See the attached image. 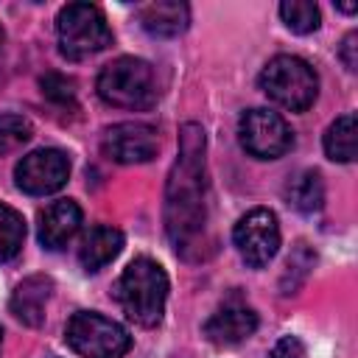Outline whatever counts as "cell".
<instances>
[{
    "label": "cell",
    "instance_id": "obj_24",
    "mask_svg": "<svg viewBox=\"0 0 358 358\" xmlns=\"http://www.w3.org/2000/svg\"><path fill=\"white\" fill-rule=\"evenodd\" d=\"M358 42V34H347L344 36V42H341V48H338V56H341V62H344V67L347 70H355V64H358V59H355V45Z\"/></svg>",
    "mask_w": 358,
    "mask_h": 358
},
{
    "label": "cell",
    "instance_id": "obj_10",
    "mask_svg": "<svg viewBox=\"0 0 358 358\" xmlns=\"http://www.w3.org/2000/svg\"><path fill=\"white\" fill-rule=\"evenodd\" d=\"M101 148L112 162L137 165V162H148V159L157 157L159 134L148 123L126 120V123H117V126L106 129V134L101 140Z\"/></svg>",
    "mask_w": 358,
    "mask_h": 358
},
{
    "label": "cell",
    "instance_id": "obj_16",
    "mask_svg": "<svg viewBox=\"0 0 358 358\" xmlns=\"http://www.w3.org/2000/svg\"><path fill=\"white\" fill-rule=\"evenodd\" d=\"M285 199L299 213H319L324 204V182L319 171H299L285 185Z\"/></svg>",
    "mask_w": 358,
    "mask_h": 358
},
{
    "label": "cell",
    "instance_id": "obj_15",
    "mask_svg": "<svg viewBox=\"0 0 358 358\" xmlns=\"http://www.w3.org/2000/svg\"><path fill=\"white\" fill-rule=\"evenodd\" d=\"M120 249H123V232L115 229V227L101 224V227H92L84 235V241L78 246V263L84 266V271L95 274L106 263H112L120 255Z\"/></svg>",
    "mask_w": 358,
    "mask_h": 358
},
{
    "label": "cell",
    "instance_id": "obj_26",
    "mask_svg": "<svg viewBox=\"0 0 358 358\" xmlns=\"http://www.w3.org/2000/svg\"><path fill=\"white\" fill-rule=\"evenodd\" d=\"M0 347H3V330H0Z\"/></svg>",
    "mask_w": 358,
    "mask_h": 358
},
{
    "label": "cell",
    "instance_id": "obj_12",
    "mask_svg": "<svg viewBox=\"0 0 358 358\" xmlns=\"http://www.w3.org/2000/svg\"><path fill=\"white\" fill-rule=\"evenodd\" d=\"M81 229V207L73 199H59L39 213V243L50 252L67 246Z\"/></svg>",
    "mask_w": 358,
    "mask_h": 358
},
{
    "label": "cell",
    "instance_id": "obj_25",
    "mask_svg": "<svg viewBox=\"0 0 358 358\" xmlns=\"http://www.w3.org/2000/svg\"><path fill=\"white\" fill-rule=\"evenodd\" d=\"M3 42H6V34H3V28H0V53H3Z\"/></svg>",
    "mask_w": 358,
    "mask_h": 358
},
{
    "label": "cell",
    "instance_id": "obj_3",
    "mask_svg": "<svg viewBox=\"0 0 358 358\" xmlns=\"http://www.w3.org/2000/svg\"><path fill=\"white\" fill-rule=\"evenodd\" d=\"M98 95L117 109H151L159 92L148 62L134 56H120L101 70Z\"/></svg>",
    "mask_w": 358,
    "mask_h": 358
},
{
    "label": "cell",
    "instance_id": "obj_8",
    "mask_svg": "<svg viewBox=\"0 0 358 358\" xmlns=\"http://www.w3.org/2000/svg\"><path fill=\"white\" fill-rule=\"evenodd\" d=\"M232 241L238 255L243 257L246 266L260 268L266 263H271V257L280 249V224L277 215L268 207H255L246 215L238 218L235 229H232Z\"/></svg>",
    "mask_w": 358,
    "mask_h": 358
},
{
    "label": "cell",
    "instance_id": "obj_7",
    "mask_svg": "<svg viewBox=\"0 0 358 358\" xmlns=\"http://www.w3.org/2000/svg\"><path fill=\"white\" fill-rule=\"evenodd\" d=\"M238 140L255 159H280L294 145V131L282 115L271 109H249L241 115Z\"/></svg>",
    "mask_w": 358,
    "mask_h": 358
},
{
    "label": "cell",
    "instance_id": "obj_13",
    "mask_svg": "<svg viewBox=\"0 0 358 358\" xmlns=\"http://www.w3.org/2000/svg\"><path fill=\"white\" fill-rule=\"evenodd\" d=\"M50 296H53V280L45 277V274H31V277H25V280L14 288L8 308H11V313H14L22 324L39 327V324L45 322V310H48Z\"/></svg>",
    "mask_w": 358,
    "mask_h": 358
},
{
    "label": "cell",
    "instance_id": "obj_23",
    "mask_svg": "<svg viewBox=\"0 0 358 358\" xmlns=\"http://www.w3.org/2000/svg\"><path fill=\"white\" fill-rule=\"evenodd\" d=\"M271 358H305V347L299 338L294 336H285L277 341V347L271 350Z\"/></svg>",
    "mask_w": 358,
    "mask_h": 358
},
{
    "label": "cell",
    "instance_id": "obj_20",
    "mask_svg": "<svg viewBox=\"0 0 358 358\" xmlns=\"http://www.w3.org/2000/svg\"><path fill=\"white\" fill-rule=\"evenodd\" d=\"M313 260H316V255L308 249V243H296V246H294V252H291V257H288V263H285L282 280H280V288H282L285 296H288V294H296V288L308 280V274H310V268H313Z\"/></svg>",
    "mask_w": 358,
    "mask_h": 358
},
{
    "label": "cell",
    "instance_id": "obj_17",
    "mask_svg": "<svg viewBox=\"0 0 358 358\" xmlns=\"http://www.w3.org/2000/svg\"><path fill=\"white\" fill-rule=\"evenodd\" d=\"M355 115L344 112L336 117L324 131V154L333 162H352L355 159Z\"/></svg>",
    "mask_w": 358,
    "mask_h": 358
},
{
    "label": "cell",
    "instance_id": "obj_11",
    "mask_svg": "<svg viewBox=\"0 0 358 358\" xmlns=\"http://www.w3.org/2000/svg\"><path fill=\"white\" fill-rule=\"evenodd\" d=\"M255 330H257V313L243 302H227L204 322V336L215 347H235L246 341Z\"/></svg>",
    "mask_w": 358,
    "mask_h": 358
},
{
    "label": "cell",
    "instance_id": "obj_5",
    "mask_svg": "<svg viewBox=\"0 0 358 358\" xmlns=\"http://www.w3.org/2000/svg\"><path fill=\"white\" fill-rule=\"evenodd\" d=\"M260 90L291 112H305L319 95L316 70L299 56H274L260 73Z\"/></svg>",
    "mask_w": 358,
    "mask_h": 358
},
{
    "label": "cell",
    "instance_id": "obj_6",
    "mask_svg": "<svg viewBox=\"0 0 358 358\" xmlns=\"http://www.w3.org/2000/svg\"><path fill=\"white\" fill-rule=\"evenodd\" d=\"M64 341L81 358H123L131 350L129 330L95 310L73 313L64 327Z\"/></svg>",
    "mask_w": 358,
    "mask_h": 358
},
{
    "label": "cell",
    "instance_id": "obj_2",
    "mask_svg": "<svg viewBox=\"0 0 358 358\" xmlns=\"http://www.w3.org/2000/svg\"><path fill=\"white\" fill-rule=\"evenodd\" d=\"M165 299H168L165 268L151 257H134L117 280V302L123 313L143 327H154L165 313Z\"/></svg>",
    "mask_w": 358,
    "mask_h": 358
},
{
    "label": "cell",
    "instance_id": "obj_9",
    "mask_svg": "<svg viewBox=\"0 0 358 358\" xmlns=\"http://www.w3.org/2000/svg\"><path fill=\"white\" fill-rule=\"evenodd\" d=\"M70 176V159L59 148H36L25 154L14 168V182L28 196L56 193Z\"/></svg>",
    "mask_w": 358,
    "mask_h": 358
},
{
    "label": "cell",
    "instance_id": "obj_14",
    "mask_svg": "<svg viewBox=\"0 0 358 358\" xmlns=\"http://www.w3.org/2000/svg\"><path fill=\"white\" fill-rule=\"evenodd\" d=\"M137 20L145 34H151L157 39H173L179 34H185V28L190 22V8H187V3H179V0H159V3L143 6L137 11Z\"/></svg>",
    "mask_w": 358,
    "mask_h": 358
},
{
    "label": "cell",
    "instance_id": "obj_21",
    "mask_svg": "<svg viewBox=\"0 0 358 358\" xmlns=\"http://www.w3.org/2000/svg\"><path fill=\"white\" fill-rule=\"evenodd\" d=\"M34 134V126L28 117L22 115H14V112H6L0 115V151H14L20 148L22 143H28Z\"/></svg>",
    "mask_w": 358,
    "mask_h": 358
},
{
    "label": "cell",
    "instance_id": "obj_22",
    "mask_svg": "<svg viewBox=\"0 0 358 358\" xmlns=\"http://www.w3.org/2000/svg\"><path fill=\"white\" fill-rule=\"evenodd\" d=\"M42 95L53 101L56 106H76V81L62 76V73H45L39 78Z\"/></svg>",
    "mask_w": 358,
    "mask_h": 358
},
{
    "label": "cell",
    "instance_id": "obj_1",
    "mask_svg": "<svg viewBox=\"0 0 358 358\" xmlns=\"http://www.w3.org/2000/svg\"><path fill=\"white\" fill-rule=\"evenodd\" d=\"M207 137L199 123H185L179 131V154L165 185V232L176 252L199 257L207 238Z\"/></svg>",
    "mask_w": 358,
    "mask_h": 358
},
{
    "label": "cell",
    "instance_id": "obj_4",
    "mask_svg": "<svg viewBox=\"0 0 358 358\" xmlns=\"http://www.w3.org/2000/svg\"><path fill=\"white\" fill-rule=\"evenodd\" d=\"M56 36L62 56L70 62H81L112 45V28L92 3H67L56 17Z\"/></svg>",
    "mask_w": 358,
    "mask_h": 358
},
{
    "label": "cell",
    "instance_id": "obj_18",
    "mask_svg": "<svg viewBox=\"0 0 358 358\" xmlns=\"http://www.w3.org/2000/svg\"><path fill=\"white\" fill-rule=\"evenodd\" d=\"M25 241V221L22 215L0 201V263L17 257V252L22 249Z\"/></svg>",
    "mask_w": 358,
    "mask_h": 358
},
{
    "label": "cell",
    "instance_id": "obj_19",
    "mask_svg": "<svg viewBox=\"0 0 358 358\" xmlns=\"http://www.w3.org/2000/svg\"><path fill=\"white\" fill-rule=\"evenodd\" d=\"M280 17H282L285 28H291L294 34H310L322 22L319 6L308 3V0H285V3H280Z\"/></svg>",
    "mask_w": 358,
    "mask_h": 358
}]
</instances>
